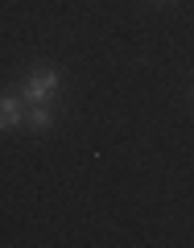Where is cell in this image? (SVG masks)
Listing matches in <instances>:
<instances>
[{
  "label": "cell",
  "instance_id": "obj_1",
  "mask_svg": "<svg viewBox=\"0 0 194 248\" xmlns=\"http://www.w3.org/2000/svg\"><path fill=\"white\" fill-rule=\"evenodd\" d=\"M25 104H50L54 95H58V71H50V66H42V71H33L25 79Z\"/></svg>",
  "mask_w": 194,
  "mask_h": 248
},
{
  "label": "cell",
  "instance_id": "obj_2",
  "mask_svg": "<svg viewBox=\"0 0 194 248\" xmlns=\"http://www.w3.org/2000/svg\"><path fill=\"white\" fill-rule=\"evenodd\" d=\"M17 124H21V99L4 95L0 99V128H17Z\"/></svg>",
  "mask_w": 194,
  "mask_h": 248
},
{
  "label": "cell",
  "instance_id": "obj_3",
  "mask_svg": "<svg viewBox=\"0 0 194 248\" xmlns=\"http://www.w3.org/2000/svg\"><path fill=\"white\" fill-rule=\"evenodd\" d=\"M29 124H33L37 133H45V128H50V112H45L42 104H33V108H29Z\"/></svg>",
  "mask_w": 194,
  "mask_h": 248
}]
</instances>
